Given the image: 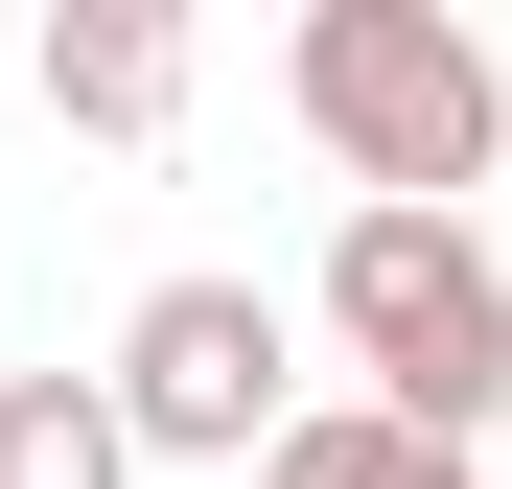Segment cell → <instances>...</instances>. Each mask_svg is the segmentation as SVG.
Segmentation results:
<instances>
[{
	"instance_id": "cell-1",
	"label": "cell",
	"mask_w": 512,
	"mask_h": 489,
	"mask_svg": "<svg viewBox=\"0 0 512 489\" xmlns=\"http://www.w3.org/2000/svg\"><path fill=\"white\" fill-rule=\"evenodd\" d=\"M280 94H303L326 163H350V210H443V187L512 163V70H489L466 0H303L280 24Z\"/></svg>"
},
{
	"instance_id": "cell-2",
	"label": "cell",
	"mask_w": 512,
	"mask_h": 489,
	"mask_svg": "<svg viewBox=\"0 0 512 489\" xmlns=\"http://www.w3.org/2000/svg\"><path fill=\"white\" fill-rule=\"evenodd\" d=\"M326 326H350L373 420H419V443L512 420V280H489L466 210H350V233H326Z\"/></svg>"
},
{
	"instance_id": "cell-3",
	"label": "cell",
	"mask_w": 512,
	"mask_h": 489,
	"mask_svg": "<svg viewBox=\"0 0 512 489\" xmlns=\"http://www.w3.org/2000/svg\"><path fill=\"white\" fill-rule=\"evenodd\" d=\"M280 303L256 280H163L140 326H117V443L140 466H280Z\"/></svg>"
},
{
	"instance_id": "cell-4",
	"label": "cell",
	"mask_w": 512,
	"mask_h": 489,
	"mask_svg": "<svg viewBox=\"0 0 512 489\" xmlns=\"http://www.w3.org/2000/svg\"><path fill=\"white\" fill-rule=\"evenodd\" d=\"M47 117L163 140V117H187V24H163V0H47Z\"/></svg>"
},
{
	"instance_id": "cell-5",
	"label": "cell",
	"mask_w": 512,
	"mask_h": 489,
	"mask_svg": "<svg viewBox=\"0 0 512 489\" xmlns=\"http://www.w3.org/2000/svg\"><path fill=\"white\" fill-rule=\"evenodd\" d=\"M0 489H140L117 373H0Z\"/></svg>"
},
{
	"instance_id": "cell-6",
	"label": "cell",
	"mask_w": 512,
	"mask_h": 489,
	"mask_svg": "<svg viewBox=\"0 0 512 489\" xmlns=\"http://www.w3.org/2000/svg\"><path fill=\"white\" fill-rule=\"evenodd\" d=\"M256 489H466V443H419V420H373V396H326V420H280V466Z\"/></svg>"
},
{
	"instance_id": "cell-7",
	"label": "cell",
	"mask_w": 512,
	"mask_h": 489,
	"mask_svg": "<svg viewBox=\"0 0 512 489\" xmlns=\"http://www.w3.org/2000/svg\"><path fill=\"white\" fill-rule=\"evenodd\" d=\"M489 443H512V420H489Z\"/></svg>"
}]
</instances>
